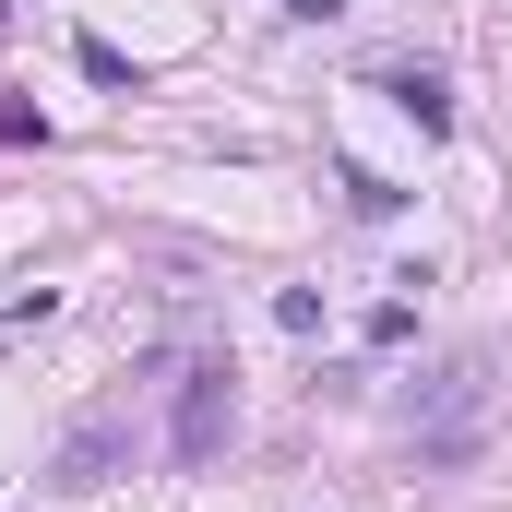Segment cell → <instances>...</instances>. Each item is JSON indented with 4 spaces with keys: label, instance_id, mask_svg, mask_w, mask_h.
Returning <instances> with one entry per match:
<instances>
[{
    "label": "cell",
    "instance_id": "cell-1",
    "mask_svg": "<svg viewBox=\"0 0 512 512\" xmlns=\"http://www.w3.org/2000/svg\"><path fill=\"white\" fill-rule=\"evenodd\" d=\"M227 441H239V370L227 358H191V382H179V465L203 477Z\"/></svg>",
    "mask_w": 512,
    "mask_h": 512
},
{
    "label": "cell",
    "instance_id": "cell-2",
    "mask_svg": "<svg viewBox=\"0 0 512 512\" xmlns=\"http://www.w3.org/2000/svg\"><path fill=\"white\" fill-rule=\"evenodd\" d=\"M477 405H489V370H477V358H453V370L429 382V417H417V453H429V465H453V453L477 441Z\"/></svg>",
    "mask_w": 512,
    "mask_h": 512
},
{
    "label": "cell",
    "instance_id": "cell-3",
    "mask_svg": "<svg viewBox=\"0 0 512 512\" xmlns=\"http://www.w3.org/2000/svg\"><path fill=\"white\" fill-rule=\"evenodd\" d=\"M120 453H131V405H96V417H72V441L48 453V477H60V489H96Z\"/></svg>",
    "mask_w": 512,
    "mask_h": 512
},
{
    "label": "cell",
    "instance_id": "cell-4",
    "mask_svg": "<svg viewBox=\"0 0 512 512\" xmlns=\"http://www.w3.org/2000/svg\"><path fill=\"white\" fill-rule=\"evenodd\" d=\"M382 96H393L417 131H453V84H441V72H417V60H393V72H382Z\"/></svg>",
    "mask_w": 512,
    "mask_h": 512
},
{
    "label": "cell",
    "instance_id": "cell-5",
    "mask_svg": "<svg viewBox=\"0 0 512 512\" xmlns=\"http://www.w3.org/2000/svg\"><path fill=\"white\" fill-rule=\"evenodd\" d=\"M84 72H96V84H131V96H143V60H120L108 36H84Z\"/></svg>",
    "mask_w": 512,
    "mask_h": 512
},
{
    "label": "cell",
    "instance_id": "cell-6",
    "mask_svg": "<svg viewBox=\"0 0 512 512\" xmlns=\"http://www.w3.org/2000/svg\"><path fill=\"white\" fill-rule=\"evenodd\" d=\"M0 143H48V120H36L24 96H0Z\"/></svg>",
    "mask_w": 512,
    "mask_h": 512
},
{
    "label": "cell",
    "instance_id": "cell-7",
    "mask_svg": "<svg viewBox=\"0 0 512 512\" xmlns=\"http://www.w3.org/2000/svg\"><path fill=\"white\" fill-rule=\"evenodd\" d=\"M274 12H286V24H334L346 0H274Z\"/></svg>",
    "mask_w": 512,
    "mask_h": 512
}]
</instances>
